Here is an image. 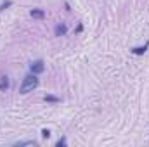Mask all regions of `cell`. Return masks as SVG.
Returning a JSON list of instances; mask_svg holds the SVG:
<instances>
[{
    "label": "cell",
    "instance_id": "6da1fadb",
    "mask_svg": "<svg viewBox=\"0 0 149 147\" xmlns=\"http://www.w3.org/2000/svg\"><path fill=\"white\" fill-rule=\"evenodd\" d=\"M38 74H26L24 78H23V81H21V85H19V94H28V92H33L35 88L38 87Z\"/></svg>",
    "mask_w": 149,
    "mask_h": 147
},
{
    "label": "cell",
    "instance_id": "7a4b0ae2",
    "mask_svg": "<svg viewBox=\"0 0 149 147\" xmlns=\"http://www.w3.org/2000/svg\"><path fill=\"white\" fill-rule=\"evenodd\" d=\"M43 71H45V62H43V59H37V61H31V62H30V73L42 74Z\"/></svg>",
    "mask_w": 149,
    "mask_h": 147
},
{
    "label": "cell",
    "instance_id": "3957f363",
    "mask_svg": "<svg viewBox=\"0 0 149 147\" xmlns=\"http://www.w3.org/2000/svg\"><path fill=\"white\" fill-rule=\"evenodd\" d=\"M54 33H56V37H64V35L68 33V26H66L64 23H59V24L56 26Z\"/></svg>",
    "mask_w": 149,
    "mask_h": 147
},
{
    "label": "cell",
    "instance_id": "277c9868",
    "mask_svg": "<svg viewBox=\"0 0 149 147\" xmlns=\"http://www.w3.org/2000/svg\"><path fill=\"white\" fill-rule=\"evenodd\" d=\"M148 49H149V42H148V43H144L142 47H134L130 52H132L134 55H142V54H146V50H148Z\"/></svg>",
    "mask_w": 149,
    "mask_h": 147
},
{
    "label": "cell",
    "instance_id": "5b68a950",
    "mask_svg": "<svg viewBox=\"0 0 149 147\" xmlns=\"http://www.w3.org/2000/svg\"><path fill=\"white\" fill-rule=\"evenodd\" d=\"M30 16H31L33 19H43V17H45V10H43V9H31V10H30Z\"/></svg>",
    "mask_w": 149,
    "mask_h": 147
},
{
    "label": "cell",
    "instance_id": "8992f818",
    "mask_svg": "<svg viewBox=\"0 0 149 147\" xmlns=\"http://www.w3.org/2000/svg\"><path fill=\"white\" fill-rule=\"evenodd\" d=\"M9 87H10V81H9V78L3 74V76H0V92H5V90H9Z\"/></svg>",
    "mask_w": 149,
    "mask_h": 147
},
{
    "label": "cell",
    "instance_id": "52a82bcc",
    "mask_svg": "<svg viewBox=\"0 0 149 147\" xmlns=\"http://www.w3.org/2000/svg\"><path fill=\"white\" fill-rule=\"evenodd\" d=\"M43 101H45V102H49V104H59V102H61V99H59V97L50 95V94H45V95H43Z\"/></svg>",
    "mask_w": 149,
    "mask_h": 147
},
{
    "label": "cell",
    "instance_id": "ba28073f",
    "mask_svg": "<svg viewBox=\"0 0 149 147\" xmlns=\"http://www.w3.org/2000/svg\"><path fill=\"white\" fill-rule=\"evenodd\" d=\"M9 7H12V0H3V2L0 3V12H3V10H7Z\"/></svg>",
    "mask_w": 149,
    "mask_h": 147
},
{
    "label": "cell",
    "instance_id": "9c48e42d",
    "mask_svg": "<svg viewBox=\"0 0 149 147\" xmlns=\"http://www.w3.org/2000/svg\"><path fill=\"white\" fill-rule=\"evenodd\" d=\"M16 146H37V142L35 140H19V142H16Z\"/></svg>",
    "mask_w": 149,
    "mask_h": 147
},
{
    "label": "cell",
    "instance_id": "30bf717a",
    "mask_svg": "<svg viewBox=\"0 0 149 147\" xmlns=\"http://www.w3.org/2000/svg\"><path fill=\"white\" fill-rule=\"evenodd\" d=\"M66 144H68V142H66V137H61V139L56 142V147H64Z\"/></svg>",
    "mask_w": 149,
    "mask_h": 147
},
{
    "label": "cell",
    "instance_id": "8fae6325",
    "mask_svg": "<svg viewBox=\"0 0 149 147\" xmlns=\"http://www.w3.org/2000/svg\"><path fill=\"white\" fill-rule=\"evenodd\" d=\"M42 137H43V139H49V137H50V130L43 128V130H42Z\"/></svg>",
    "mask_w": 149,
    "mask_h": 147
},
{
    "label": "cell",
    "instance_id": "7c38bea8",
    "mask_svg": "<svg viewBox=\"0 0 149 147\" xmlns=\"http://www.w3.org/2000/svg\"><path fill=\"white\" fill-rule=\"evenodd\" d=\"M81 31H83V24L78 23V26H76V33H81Z\"/></svg>",
    "mask_w": 149,
    "mask_h": 147
}]
</instances>
